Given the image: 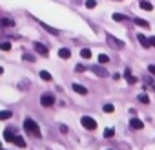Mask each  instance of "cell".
<instances>
[{
	"label": "cell",
	"mask_w": 155,
	"mask_h": 150,
	"mask_svg": "<svg viewBox=\"0 0 155 150\" xmlns=\"http://www.w3.org/2000/svg\"><path fill=\"white\" fill-rule=\"evenodd\" d=\"M24 130H26L28 134H31L33 137H42L38 124H37L35 121H31V119H26V121H24Z\"/></svg>",
	"instance_id": "obj_1"
},
{
	"label": "cell",
	"mask_w": 155,
	"mask_h": 150,
	"mask_svg": "<svg viewBox=\"0 0 155 150\" xmlns=\"http://www.w3.org/2000/svg\"><path fill=\"white\" fill-rule=\"evenodd\" d=\"M81 123H82V126H84L86 130H95V128H97V121H95L93 117H90V115H84V117L81 119Z\"/></svg>",
	"instance_id": "obj_2"
},
{
	"label": "cell",
	"mask_w": 155,
	"mask_h": 150,
	"mask_svg": "<svg viewBox=\"0 0 155 150\" xmlns=\"http://www.w3.org/2000/svg\"><path fill=\"white\" fill-rule=\"evenodd\" d=\"M106 40H108V44H110V46H113V48H117V49H122V48H126V42H124V40H119V39H115L113 35H108V37H106Z\"/></svg>",
	"instance_id": "obj_3"
},
{
	"label": "cell",
	"mask_w": 155,
	"mask_h": 150,
	"mask_svg": "<svg viewBox=\"0 0 155 150\" xmlns=\"http://www.w3.org/2000/svg\"><path fill=\"white\" fill-rule=\"evenodd\" d=\"M53 103H55V97H53L51 94H44V95L40 97V104H42V106H46V108H49Z\"/></svg>",
	"instance_id": "obj_4"
},
{
	"label": "cell",
	"mask_w": 155,
	"mask_h": 150,
	"mask_svg": "<svg viewBox=\"0 0 155 150\" xmlns=\"http://www.w3.org/2000/svg\"><path fill=\"white\" fill-rule=\"evenodd\" d=\"M35 51H38L42 57H48L49 55V51H48V48L44 46V44H40V42H35Z\"/></svg>",
	"instance_id": "obj_5"
},
{
	"label": "cell",
	"mask_w": 155,
	"mask_h": 150,
	"mask_svg": "<svg viewBox=\"0 0 155 150\" xmlns=\"http://www.w3.org/2000/svg\"><path fill=\"white\" fill-rule=\"evenodd\" d=\"M130 126H131L133 130H142V128H144V123H142L140 119H131V121H130Z\"/></svg>",
	"instance_id": "obj_6"
},
{
	"label": "cell",
	"mask_w": 155,
	"mask_h": 150,
	"mask_svg": "<svg viewBox=\"0 0 155 150\" xmlns=\"http://www.w3.org/2000/svg\"><path fill=\"white\" fill-rule=\"evenodd\" d=\"M93 73L99 75V77H108V71L104 68H101V66H93Z\"/></svg>",
	"instance_id": "obj_7"
},
{
	"label": "cell",
	"mask_w": 155,
	"mask_h": 150,
	"mask_svg": "<svg viewBox=\"0 0 155 150\" xmlns=\"http://www.w3.org/2000/svg\"><path fill=\"white\" fill-rule=\"evenodd\" d=\"M0 26H2V28H13L15 20L13 19H0Z\"/></svg>",
	"instance_id": "obj_8"
},
{
	"label": "cell",
	"mask_w": 155,
	"mask_h": 150,
	"mask_svg": "<svg viewBox=\"0 0 155 150\" xmlns=\"http://www.w3.org/2000/svg\"><path fill=\"white\" fill-rule=\"evenodd\" d=\"M137 40L142 44V48H150V46H151V44H150V40H148L144 35H137Z\"/></svg>",
	"instance_id": "obj_9"
},
{
	"label": "cell",
	"mask_w": 155,
	"mask_h": 150,
	"mask_svg": "<svg viewBox=\"0 0 155 150\" xmlns=\"http://www.w3.org/2000/svg\"><path fill=\"white\" fill-rule=\"evenodd\" d=\"M69 55H71V51H69L68 48H60V49H58V57H60V59H69Z\"/></svg>",
	"instance_id": "obj_10"
},
{
	"label": "cell",
	"mask_w": 155,
	"mask_h": 150,
	"mask_svg": "<svg viewBox=\"0 0 155 150\" xmlns=\"http://www.w3.org/2000/svg\"><path fill=\"white\" fill-rule=\"evenodd\" d=\"M11 112L9 110H0V121H6V119H11Z\"/></svg>",
	"instance_id": "obj_11"
},
{
	"label": "cell",
	"mask_w": 155,
	"mask_h": 150,
	"mask_svg": "<svg viewBox=\"0 0 155 150\" xmlns=\"http://www.w3.org/2000/svg\"><path fill=\"white\" fill-rule=\"evenodd\" d=\"M73 90H75L77 94H81V95H86V94H88V90H86L84 86H81V84H73Z\"/></svg>",
	"instance_id": "obj_12"
},
{
	"label": "cell",
	"mask_w": 155,
	"mask_h": 150,
	"mask_svg": "<svg viewBox=\"0 0 155 150\" xmlns=\"http://www.w3.org/2000/svg\"><path fill=\"white\" fill-rule=\"evenodd\" d=\"M42 24V28L44 29H48V31H51V35H58V29H55V28H51V26H48L46 22H40Z\"/></svg>",
	"instance_id": "obj_13"
},
{
	"label": "cell",
	"mask_w": 155,
	"mask_h": 150,
	"mask_svg": "<svg viewBox=\"0 0 155 150\" xmlns=\"http://www.w3.org/2000/svg\"><path fill=\"white\" fill-rule=\"evenodd\" d=\"M13 143H15L17 146H20V148H24V146H26V141H24L22 137H17V135H15V139H13Z\"/></svg>",
	"instance_id": "obj_14"
},
{
	"label": "cell",
	"mask_w": 155,
	"mask_h": 150,
	"mask_svg": "<svg viewBox=\"0 0 155 150\" xmlns=\"http://www.w3.org/2000/svg\"><path fill=\"white\" fill-rule=\"evenodd\" d=\"M133 22H135L137 26H140V28H150V24H148L146 20H142V19H135Z\"/></svg>",
	"instance_id": "obj_15"
},
{
	"label": "cell",
	"mask_w": 155,
	"mask_h": 150,
	"mask_svg": "<svg viewBox=\"0 0 155 150\" xmlns=\"http://www.w3.org/2000/svg\"><path fill=\"white\" fill-rule=\"evenodd\" d=\"M40 77H42L44 81H51V73L46 71V70H42V71H40Z\"/></svg>",
	"instance_id": "obj_16"
},
{
	"label": "cell",
	"mask_w": 155,
	"mask_h": 150,
	"mask_svg": "<svg viewBox=\"0 0 155 150\" xmlns=\"http://www.w3.org/2000/svg\"><path fill=\"white\" fill-rule=\"evenodd\" d=\"M81 55H82V59H90L91 57V49L84 48V49H81Z\"/></svg>",
	"instance_id": "obj_17"
},
{
	"label": "cell",
	"mask_w": 155,
	"mask_h": 150,
	"mask_svg": "<svg viewBox=\"0 0 155 150\" xmlns=\"http://www.w3.org/2000/svg\"><path fill=\"white\" fill-rule=\"evenodd\" d=\"M99 62H101V64H108V62H110V57L104 55V53H101V55H99Z\"/></svg>",
	"instance_id": "obj_18"
},
{
	"label": "cell",
	"mask_w": 155,
	"mask_h": 150,
	"mask_svg": "<svg viewBox=\"0 0 155 150\" xmlns=\"http://www.w3.org/2000/svg\"><path fill=\"white\" fill-rule=\"evenodd\" d=\"M113 135H115V128H106V130H104V137L110 139V137H113Z\"/></svg>",
	"instance_id": "obj_19"
},
{
	"label": "cell",
	"mask_w": 155,
	"mask_h": 150,
	"mask_svg": "<svg viewBox=\"0 0 155 150\" xmlns=\"http://www.w3.org/2000/svg\"><path fill=\"white\" fill-rule=\"evenodd\" d=\"M139 6H140L144 11H151V9H153V6H151V4H148V2H140Z\"/></svg>",
	"instance_id": "obj_20"
},
{
	"label": "cell",
	"mask_w": 155,
	"mask_h": 150,
	"mask_svg": "<svg viewBox=\"0 0 155 150\" xmlns=\"http://www.w3.org/2000/svg\"><path fill=\"white\" fill-rule=\"evenodd\" d=\"M113 20H115V22H122V20H126V17L120 15V13H113Z\"/></svg>",
	"instance_id": "obj_21"
},
{
	"label": "cell",
	"mask_w": 155,
	"mask_h": 150,
	"mask_svg": "<svg viewBox=\"0 0 155 150\" xmlns=\"http://www.w3.org/2000/svg\"><path fill=\"white\" fill-rule=\"evenodd\" d=\"M4 139H6V141H9V143H13V139H15V135H13L11 132H8V130H6V132H4Z\"/></svg>",
	"instance_id": "obj_22"
},
{
	"label": "cell",
	"mask_w": 155,
	"mask_h": 150,
	"mask_svg": "<svg viewBox=\"0 0 155 150\" xmlns=\"http://www.w3.org/2000/svg\"><path fill=\"white\" fill-rule=\"evenodd\" d=\"M126 81H128V83H130V84H135V83H137V79H135V77H133V75H130V71H128V73H126Z\"/></svg>",
	"instance_id": "obj_23"
},
{
	"label": "cell",
	"mask_w": 155,
	"mask_h": 150,
	"mask_svg": "<svg viewBox=\"0 0 155 150\" xmlns=\"http://www.w3.org/2000/svg\"><path fill=\"white\" fill-rule=\"evenodd\" d=\"M0 49H2V51H9L11 49V44L9 42H2V44H0Z\"/></svg>",
	"instance_id": "obj_24"
},
{
	"label": "cell",
	"mask_w": 155,
	"mask_h": 150,
	"mask_svg": "<svg viewBox=\"0 0 155 150\" xmlns=\"http://www.w3.org/2000/svg\"><path fill=\"white\" fill-rule=\"evenodd\" d=\"M97 6V2H95V0H86V8H90V9H93Z\"/></svg>",
	"instance_id": "obj_25"
},
{
	"label": "cell",
	"mask_w": 155,
	"mask_h": 150,
	"mask_svg": "<svg viewBox=\"0 0 155 150\" xmlns=\"http://www.w3.org/2000/svg\"><path fill=\"white\" fill-rule=\"evenodd\" d=\"M113 110H115V106H113V104H106V106H104V112H106V114H111Z\"/></svg>",
	"instance_id": "obj_26"
},
{
	"label": "cell",
	"mask_w": 155,
	"mask_h": 150,
	"mask_svg": "<svg viewBox=\"0 0 155 150\" xmlns=\"http://www.w3.org/2000/svg\"><path fill=\"white\" fill-rule=\"evenodd\" d=\"M139 101H140V103H148L150 99H148V95H144V94H140V95H139Z\"/></svg>",
	"instance_id": "obj_27"
},
{
	"label": "cell",
	"mask_w": 155,
	"mask_h": 150,
	"mask_svg": "<svg viewBox=\"0 0 155 150\" xmlns=\"http://www.w3.org/2000/svg\"><path fill=\"white\" fill-rule=\"evenodd\" d=\"M148 71H150L151 75H155V66H153V64H150V66H148Z\"/></svg>",
	"instance_id": "obj_28"
},
{
	"label": "cell",
	"mask_w": 155,
	"mask_h": 150,
	"mask_svg": "<svg viewBox=\"0 0 155 150\" xmlns=\"http://www.w3.org/2000/svg\"><path fill=\"white\" fill-rule=\"evenodd\" d=\"M75 70H77V71H81V73H82V71L86 70V66H82V64H79V66H77V68H75Z\"/></svg>",
	"instance_id": "obj_29"
},
{
	"label": "cell",
	"mask_w": 155,
	"mask_h": 150,
	"mask_svg": "<svg viewBox=\"0 0 155 150\" xmlns=\"http://www.w3.org/2000/svg\"><path fill=\"white\" fill-rule=\"evenodd\" d=\"M24 59H26V60H35V57H33V55H29V53H26V55H24Z\"/></svg>",
	"instance_id": "obj_30"
},
{
	"label": "cell",
	"mask_w": 155,
	"mask_h": 150,
	"mask_svg": "<svg viewBox=\"0 0 155 150\" xmlns=\"http://www.w3.org/2000/svg\"><path fill=\"white\" fill-rule=\"evenodd\" d=\"M60 132H64V134H68V126H64V124H62V126H60Z\"/></svg>",
	"instance_id": "obj_31"
},
{
	"label": "cell",
	"mask_w": 155,
	"mask_h": 150,
	"mask_svg": "<svg viewBox=\"0 0 155 150\" xmlns=\"http://www.w3.org/2000/svg\"><path fill=\"white\" fill-rule=\"evenodd\" d=\"M150 44H151V46H155V37H151V39H150Z\"/></svg>",
	"instance_id": "obj_32"
},
{
	"label": "cell",
	"mask_w": 155,
	"mask_h": 150,
	"mask_svg": "<svg viewBox=\"0 0 155 150\" xmlns=\"http://www.w3.org/2000/svg\"><path fill=\"white\" fill-rule=\"evenodd\" d=\"M2 73H4V70H2V66H0V75H2Z\"/></svg>",
	"instance_id": "obj_33"
},
{
	"label": "cell",
	"mask_w": 155,
	"mask_h": 150,
	"mask_svg": "<svg viewBox=\"0 0 155 150\" xmlns=\"http://www.w3.org/2000/svg\"><path fill=\"white\" fill-rule=\"evenodd\" d=\"M153 90H155V84H153Z\"/></svg>",
	"instance_id": "obj_34"
}]
</instances>
